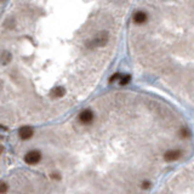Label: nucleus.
<instances>
[{
	"label": "nucleus",
	"instance_id": "4",
	"mask_svg": "<svg viewBox=\"0 0 194 194\" xmlns=\"http://www.w3.org/2000/svg\"><path fill=\"white\" fill-rule=\"evenodd\" d=\"M182 154H183V150H182L181 148H176V147H174V148H170L166 152H164V160L175 161V160L180 159V158L182 157Z\"/></svg>",
	"mask_w": 194,
	"mask_h": 194
},
{
	"label": "nucleus",
	"instance_id": "3",
	"mask_svg": "<svg viewBox=\"0 0 194 194\" xmlns=\"http://www.w3.org/2000/svg\"><path fill=\"white\" fill-rule=\"evenodd\" d=\"M40 160H42V152L38 149L29 150L25 155V161L28 165H35V164H38Z\"/></svg>",
	"mask_w": 194,
	"mask_h": 194
},
{
	"label": "nucleus",
	"instance_id": "5",
	"mask_svg": "<svg viewBox=\"0 0 194 194\" xmlns=\"http://www.w3.org/2000/svg\"><path fill=\"white\" fill-rule=\"evenodd\" d=\"M6 189H7V186H6V183H1V194H5L6 193Z\"/></svg>",
	"mask_w": 194,
	"mask_h": 194
},
{
	"label": "nucleus",
	"instance_id": "2",
	"mask_svg": "<svg viewBox=\"0 0 194 194\" xmlns=\"http://www.w3.org/2000/svg\"><path fill=\"white\" fill-rule=\"evenodd\" d=\"M127 48L141 75L194 104V0H138Z\"/></svg>",
	"mask_w": 194,
	"mask_h": 194
},
{
	"label": "nucleus",
	"instance_id": "1",
	"mask_svg": "<svg viewBox=\"0 0 194 194\" xmlns=\"http://www.w3.org/2000/svg\"><path fill=\"white\" fill-rule=\"evenodd\" d=\"M133 0H1L4 123L44 120L90 96L112 67Z\"/></svg>",
	"mask_w": 194,
	"mask_h": 194
},
{
	"label": "nucleus",
	"instance_id": "6",
	"mask_svg": "<svg viewBox=\"0 0 194 194\" xmlns=\"http://www.w3.org/2000/svg\"><path fill=\"white\" fill-rule=\"evenodd\" d=\"M149 186H150L149 182H143V183H142V187H143V188H149Z\"/></svg>",
	"mask_w": 194,
	"mask_h": 194
}]
</instances>
